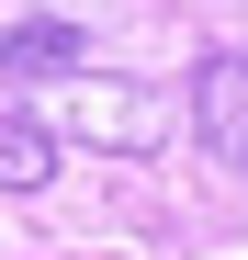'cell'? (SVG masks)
Returning <instances> with one entry per match:
<instances>
[{"instance_id":"1","label":"cell","mask_w":248,"mask_h":260,"mask_svg":"<svg viewBox=\"0 0 248 260\" xmlns=\"http://www.w3.org/2000/svg\"><path fill=\"white\" fill-rule=\"evenodd\" d=\"M192 136L215 147L226 170H248V57L237 46H215V57L192 68Z\"/></svg>"},{"instance_id":"2","label":"cell","mask_w":248,"mask_h":260,"mask_svg":"<svg viewBox=\"0 0 248 260\" xmlns=\"http://www.w3.org/2000/svg\"><path fill=\"white\" fill-rule=\"evenodd\" d=\"M57 136H46V124H34V113H0V192H46L57 181Z\"/></svg>"},{"instance_id":"3","label":"cell","mask_w":248,"mask_h":260,"mask_svg":"<svg viewBox=\"0 0 248 260\" xmlns=\"http://www.w3.org/2000/svg\"><path fill=\"white\" fill-rule=\"evenodd\" d=\"M0 68L12 79H68L79 68V23H12L0 34Z\"/></svg>"}]
</instances>
